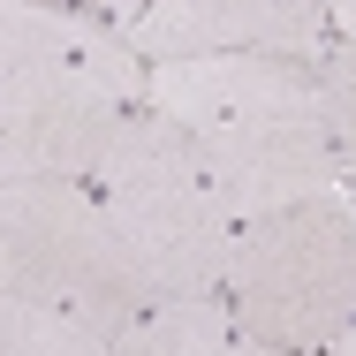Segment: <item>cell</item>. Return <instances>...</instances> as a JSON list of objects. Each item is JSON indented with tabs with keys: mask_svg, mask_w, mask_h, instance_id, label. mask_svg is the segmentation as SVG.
Wrapping results in <instances>:
<instances>
[{
	"mask_svg": "<svg viewBox=\"0 0 356 356\" xmlns=\"http://www.w3.org/2000/svg\"><path fill=\"white\" fill-rule=\"evenodd\" d=\"M91 182L114 220L122 273L137 288V303H167V296H197V288L227 281L235 213L220 205L213 175L197 159V137L182 122H167L159 106L129 114V129L114 137Z\"/></svg>",
	"mask_w": 356,
	"mask_h": 356,
	"instance_id": "obj_1",
	"label": "cell"
},
{
	"mask_svg": "<svg viewBox=\"0 0 356 356\" xmlns=\"http://www.w3.org/2000/svg\"><path fill=\"white\" fill-rule=\"evenodd\" d=\"M227 303L243 349H334L356 318V220L341 197H311L288 213H258L235 227Z\"/></svg>",
	"mask_w": 356,
	"mask_h": 356,
	"instance_id": "obj_2",
	"label": "cell"
},
{
	"mask_svg": "<svg viewBox=\"0 0 356 356\" xmlns=\"http://www.w3.org/2000/svg\"><path fill=\"white\" fill-rule=\"evenodd\" d=\"M0 296L69 303L122 349V326L144 303L122 273L114 220L99 190H83V175H0Z\"/></svg>",
	"mask_w": 356,
	"mask_h": 356,
	"instance_id": "obj_3",
	"label": "cell"
},
{
	"mask_svg": "<svg viewBox=\"0 0 356 356\" xmlns=\"http://www.w3.org/2000/svg\"><path fill=\"white\" fill-rule=\"evenodd\" d=\"M137 99L54 54H0V175H99Z\"/></svg>",
	"mask_w": 356,
	"mask_h": 356,
	"instance_id": "obj_4",
	"label": "cell"
},
{
	"mask_svg": "<svg viewBox=\"0 0 356 356\" xmlns=\"http://www.w3.org/2000/svg\"><path fill=\"white\" fill-rule=\"evenodd\" d=\"M144 106H159L182 129L326 122V83L303 54H167V61H152Z\"/></svg>",
	"mask_w": 356,
	"mask_h": 356,
	"instance_id": "obj_5",
	"label": "cell"
},
{
	"mask_svg": "<svg viewBox=\"0 0 356 356\" xmlns=\"http://www.w3.org/2000/svg\"><path fill=\"white\" fill-rule=\"evenodd\" d=\"M190 137L235 227L349 190V159L326 122H235V129H190Z\"/></svg>",
	"mask_w": 356,
	"mask_h": 356,
	"instance_id": "obj_6",
	"label": "cell"
},
{
	"mask_svg": "<svg viewBox=\"0 0 356 356\" xmlns=\"http://www.w3.org/2000/svg\"><path fill=\"white\" fill-rule=\"evenodd\" d=\"M334 0H144L129 38L144 61L167 54H303L318 61Z\"/></svg>",
	"mask_w": 356,
	"mask_h": 356,
	"instance_id": "obj_7",
	"label": "cell"
},
{
	"mask_svg": "<svg viewBox=\"0 0 356 356\" xmlns=\"http://www.w3.org/2000/svg\"><path fill=\"white\" fill-rule=\"evenodd\" d=\"M227 349H243L235 303H227V288H197V296L144 303L137 318L122 326V349L114 356H227Z\"/></svg>",
	"mask_w": 356,
	"mask_h": 356,
	"instance_id": "obj_8",
	"label": "cell"
},
{
	"mask_svg": "<svg viewBox=\"0 0 356 356\" xmlns=\"http://www.w3.org/2000/svg\"><path fill=\"white\" fill-rule=\"evenodd\" d=\"M0 349L8 356H114V341H106L99 318H83L69 303L0 296Z\"/></svg>",
	"mask_w": 356,
	"mask_h": 356,
	"instance_id": "obj_9",
	"label": "cell"
},
{
	"mask_svg": "<svg viewBox=\"0 0 356 356\" xmlns=\"http://www.w3.org/2000/svg\"><path fill=\"white\" fill-rule=\"evenodd\" d=\"M318 83H326L334 144H341V159H349V175H356V38H341V46L318 54Z\"/></svg>",
	"mask_w": 356,
	"mask_h": 356,
	"instance_id": "obj_10",
	"label": "cell"
},
{
	"mask_svg": "<svg viewBox=\"0 0 356 356\" xmlns=\"http://www.w3.org/2000/svg\"><path fill=\"white\" fill-rule=\"evenodd\" d=\"M91 8H99V15H114V23L129 31V23H137V8H144V0H91Z\"/></svg>",
	"mask_w": 356,
	"mask_h": 356,
	"instance_id": "obj_11",
	"label": "cell"
},
{
	"mask_svg": "<svg viewBox=\"0 0 356 356\" xmlns=\"http://www.w3.org/2000/svg\"><path fill=\"white\" fill-rule=\"evenodd\" d=\"M334 31H341V38H356V0H334Z\"/></svg>",
	"mask_w": 356,
	"mask_h": 356,
	"instance_id": "obj_12",
	"label": "cell"
},
{
	"mask_svg": "<svg viewBox=\"0 0 356 356\" xmlns=\"http://www.w3.org/2000/svg\"><path fill=\"white\" fill-rule=\"evenodd\" d=\"M334 349H341V356H356V318L341 326V334H334Z\"/></svg>",
	"mask_w": 356,
	"mask_h": 356,
	"instance_id": "obj_13",
	"label": "cell"
},
{
	"mask_svg": "<svg viewBox=\"0 0 356 356\" xmlns=\"http://www.w3.org/2000/svg\"><path fill=\"white\" fill-rule=\"evenodd\" d=\"M341 205H349V220H356V182H349V190H341Z\"/></svg>",
	"mask_w": 356,
	"mask_h": 356,
	"instance_id": "obj_14",
	"label": "cell"
}]
</instances>
